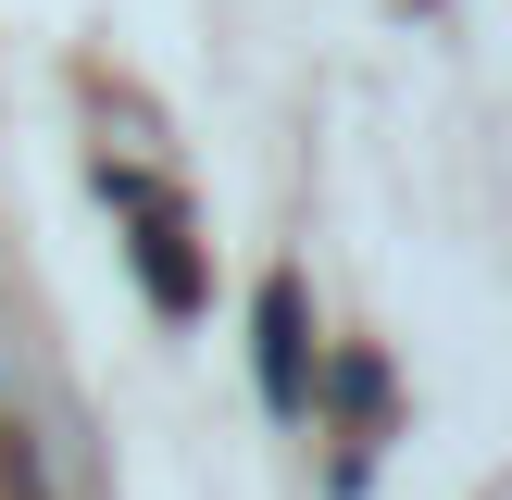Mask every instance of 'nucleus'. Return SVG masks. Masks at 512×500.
<instances>
[{
  "label": "nucleus",
  "instance_id": "obj_1",
  "mask_svg": "<svg viewBox=\"0 0 512 500\" xmlns=\"http://www.w3.org/2000/svg\"><path fill=\"white\" fill-rule=\"evenodd\" d=\"M100 188L138 213V275H150V300H163V313H200V275H188V213H175V200L150 188L138 163H100Z\"/></svg>",
  "mask_w": 512,
  "mask_h": 500
},
{
  "label": "nucleus",
  "instance_id": "obj_2",
  "mask_svg": "<svg viewBox=\"0 0 512 500\" xmlns=\"http://www.w3.org/2000/svg\"><path fill=\"white\" fill-rule=\"evenodd\" d=\"M263 400L275 413L313 400V375H300V275H263Z\"/></svg>",
  "mask_w": 512,
  "mask_h": 500
}]
</instances>
